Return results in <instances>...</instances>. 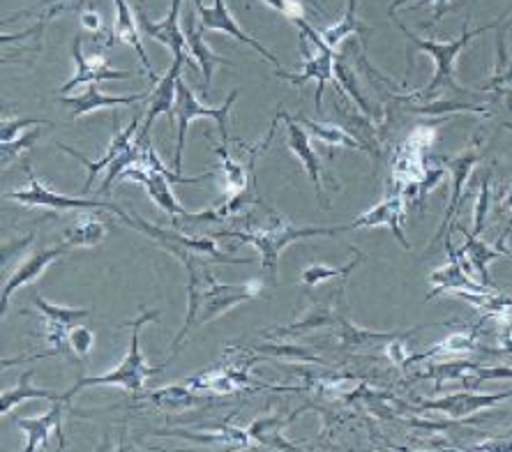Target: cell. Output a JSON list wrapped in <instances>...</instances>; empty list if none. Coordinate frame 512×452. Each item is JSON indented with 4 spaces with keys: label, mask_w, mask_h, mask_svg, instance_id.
<instances>
[{
    "label": "cell",
    "mask_w": 512,
    "mask_h": 452,
    "mask_svg": "<svg viewBox=\"0 0 512 452\" xmlns=\"http://www.w3.org/2000/svg\"><path fill=\"white\" fill-rule=\"evenodd\" d=\"M280 418H261V420H254V423L247 427V432H250L252 439L256 443H261V446H268V448H280V450H296L298 446H293L284 439V436L277 432L280 429Z\"/></svg>",
    "instance_id": "obj_35"
},
{
    "label": "cell",
    "mask_w": 512,
    "mask_h": 452,
    "mask_svg": "<svg viewBox=\"0 0 512 452\" xmlns=\"http://www.w3.org/2000/svg\"><path fill=\"white\" fill-rule=\"evenodd\" d=\"M399 30L406 35V40H409V49H406V54H409V60L413 56V51H423V54H429L434 60L436 70H434V77L429 84L423 88V90H416V93L411 95V100L416 102H432L436 93H441V90H453V93L457 95H466L469 90H464L462 86L457 84L455 79V60L457 56L462 54V49L469 44L473 37L483 35L485 30L489 28H496L499 26V21H494V24H487L483 28H478L476 33L469 28V19L464 21V30L462 35L457 37V40H450V42H434V40H425V37H420L416 33H411L409 28H406L404 24H397Z\"/></svg>",
    "instance_id": "obj_1"
},
{
    "label": "cell",
    "mask_w": 512,
    "mask_h": 452,
    "mask_svg": "<svg viewBox=\"0 0 512 452\" xmlns=\"http://www.w3.org/2000/svg\"><path fill=\"white\" fill-rule=\"evenodd\" d=\"M296 120L305 127L307 132H310V137H316L330 148H353V150H365V153H372V148L367 146V143H363L356 137H351L349 132L342 130V127L328 125V123H316V120H310L307 116H296Z\"/></svg>",
    "instance_id": "obj_28"
},
{
    "label": "cell",
    "mask_w": 512,
    "mask_h": 452,
    "mask_svg": "<svg viewBox=\"0 0 512 452\" xmlns=\"http://www.w3.org/2000/svg\"><path fill=\"white\" fill-rule=\"evenodd\" d=\"M238 97V90H231L227 100L220 109H213V107H206V104H201L197 100V95L192 93V88L185 84V79L180 77L178 79V95H176V123H178V139H176V157H173V171L183 169V150H185V134H187V127H190L192 120L197 118H210L217 123V130H220V137L224 146H229V113L233 102H236Z\"/></svg>",
    "instance_id": "obj_5"
},
{
    "label": "cell",
    "mask_w": 512,
    "mask_h": 452,
    "mask_svg": "<svg viewBox=\"0 0 512 452\" xmlns=\"http://www.w3.org/2000/svg\"><path fill=\"white\" fill-rule=\"evenodd\" d=\"M340 231H349V224L342 226H314V229H296L291 222L280 220L273 229H250V231H217L213 238H236L240 243H250L261 252V266L263 270H270L273 277L277 275V259L284 247L303 238L314 236H335Z\"/></svg>",
    "instance_id": "obj_3"
},
{
    "label": "cell",
    "mask_w": 512,
    "mask_h": 452,
    "mask_svg": "<svg viewBox=\"0 0 512 452\" xmlns=\"http://www.w3.org/2000/svg\"><path fill=\"white\" fill-rule=\"evenodd\" d=\"M185 63H187L185 58H173V63L167 70V74L160 77V81H157L155 88L150 90L148 116H146V123H143V127L139 130V137H137L141 143H150V130H153V123L162 116V113H167L171 123H176V111H173V109H176L180 70H183Z\"/></svg>",
    "instance_id": "obj_9"
},
{
    "label": "cell",
    "mask_w": 512,
    "mask_h": 452,
    "mask_svg": "<svg viewBox=\"0 0 512 452\" xmlns=\"http://www.w3.org/2000/svg\"><path fill=\"white\" fill-rule=\"evenodd\" d=\"M480 199H478V206H476V236L480 231L485 229V217H487V210H489V173H485L483 183H480Z\"/></svg>",
    "instance_id": "obj_42"
},
{
    "label": "cell",
    "mask_w": 512,
    "mask_h": 452,
    "mask_svg": "<svg viewBox=\"0 0 512 452\" xmlns=\"http://www.w3.org/2000/svg\"><path fill=\"white\" fill-rule=\"evenodd\" d=\"M146 399H150L157 409H164V411H180V409H190V406L208 404V399L194 395L187 386L157 388L153 393H146Z\"/></svg>",
    "instance_id": "obj_31"
},
{
    "label": "cell",
    "mask_w": 512,
    "mask_h": 452,
    "mask_svg": "<svg viewBox=\"0 0 512 452\" xmlns=\"http://www.w3.org/2000/svg\"><path fill=\"white\" fill-rule=\"evenodd\" d=\"M93 342H95V337H93V330H90V328L74 326L70 330V349L77 353L81 360L88 358V351L93 349Z\"/></svg>",
    "instance_id": "obj_40"
},
{
    "label": "cell",
    "mask_w": 512,
    "mask_h": 452,
    "mask_svg": "<svg viewBox=\"0 0 512 452\" xmlns=\"http://www.w3.org/2000/svg\"><path fill=\"white\" fill-rule=\"evenodd\" d=\"M406 3V0H395V3L393 5H390V17H395V12L399 10V7H402ZM427 3H432L434 5V14H432V21H429V28H432V26H436V24H439V21H441V17H443V14H446L448 10H450V7H453V0H427Z\"/></svg>",
    "instance_id": "obj_43"
},
{
    "label": "cell",
    "mask_w": 512,
    "mask_h": 452,
    "mask_svg": "<svg viewBox=\"0 0 512 452\" xmlns=\"http://www.w3.org/2000/svg\"><path fill=\"white\" fill-rule=\"evenodd\" d=\"M150 93H130V95H107L102 93L97 84H86V90L81 95H60L58 100L70 109V120H77L88 113H95L100 109H116V107H132V104L148 102Z\"/></svg>",
    "instance_id": "obj_13"
},
{
    "label": "cell",
    "mask_w": 512,
    "mask_h": 452,
    "mask_svg": "<svg viewBox=\"0 0 512 452\" xmlns=\"http://www.w3.org/2000/svg\"><path fill=\"white\" fill-rule=\"evenodd\" d=\"M402 213H404V197L402 194H395V197H390L386 201L376 203L374 208L367 210V213H363L360 217H356L349 224V231L353 229H376V226H390L395 233V238L402 243L404 250H409V240H406L404 231H402Z\"/></svg>",
    "instance_id": "obj_20"
},
{
    "label": "cell",
    "mask_w": 512,
    "mask_h": 452,
    "mask_svg": "<svg viewBox=\"0 0 512 452\" xmlns=\"http://www.w3.org/2000/svg\"><path fill=\"white\" fill-rule=\"evenodd\" d=\"M40 134H42V130H30L21 139L0 143V155H3V169H7L14 160H17V155L21 153V150H28L30 146H33V143L37 141V137H40Z\"/></svg>",
    "instance_id": "obj_38"
},
{
    "label": "cell",
    "mask_w": 512,
    "mask_h": 452,
    "mask_svg": "<svg viewBox=\"0 0 512 452\" xmlns=\"http://www.w3.org/2000/svg\"><path fill=\"white\" fill-rule=\"evenodd\" d=\"M356 5H358V0H349V5H346L344 17H342L340 21H337V24L319 30L321 37H323V42H326L330 49L340 47V44L346 40V37H351L353 33H360L363 37L367 35V28L358 21Z\"/></svg>",
    "instance_id": "obj_32"
},
{
    "label": "cell",
    "mask_w": 512,
    "mask_h": 452,
    "mask_svg": "<svg viewBox=\"0 0 512 452\" xmlns=\"http://www.w3.org/2000/svg\"><path fill=\"white\" fill-rule=\"evenodd\" d=\"M84 40H81V35H74V42H72V56H74V63H77V72H74V77L67 81V84L60 88V93L67 95L72 93L74 88L81 86V84H100V81H123V79H132L134 72L130 70H111L107 58L100 56V54H93V56H84Z\"/></svg>",
    "instance_id": "obj_10"
},
{
    "label": "cell",
    "mask_w": 512,
    "mask_h": 452,
    "mask_svg": "<svg viewBox=\"0 0 512 452\" xmlns=\"http://www.w3.org/2000/svg\"><path fill=\"white\" fill-rule=\"evenodd\" d=\"M164 436H178V439H187L194 443H220V446H229V448H252L254 439L250 436L247 429H236V427H222L220 432L213 429V432L206 434H192V432H157Z\"/></svg>",
    "instance_id": "obj_30"
},
{
    "label": "cell",
    "mask_w": 512,
    "mask_h": 452,
    "mask_svg": "<svg viewBox=\"0 0 512 452\" xmlns=\"http://www.w3.org/2000/svg\"><path fill=\"white\" fill-rule=\"evenodd\" d=\"M116 5V26H114V40L107 42V47H114L116 42H127L132 44L134 49H137V54L141 58L143 67H146V74L148 79L153 81V84H157L160 81V77H157L153 65H150V60L146 56V49H143V42H141V30H139V24H137V14H134L130 10V3L127 0H114Z\"/></svg>",
    "instance_id": "obj_22"
},
{
    "label": "cell",
    "mask_w": 512,
    "mask_h": 452,
    "mask_svg": "<svg viewBox=\"0 0 512 452\" xmlns=\"http://www.w3.org/2000/svg\"><path fill=\"white\" fill-rule=\"evenodd\" d=\"M280 118L286 123V139H289V150L298 157L300 162H303L307 176L312 178L316 199H319L321 208H330L326 194H323V169H321L319 155L314 153V146L310 141V132H307L296 118H291L289 113L282 111V109H280Z\"/></svg>",
    "instance_id": "obj_12"
},
{
    "label": "cell",
    "mask_w": 512,
    "mask_h": 452,
    "mask_svg": "<svg viewBox=\"0 0 512 452\" xmlns=\"http://www.w3.org/2000/svg\"><path fill=\"white\" fill-rule=\"evenodd\" d=\"M42 125H54V123H51V120H37V118H19V120L3 118V132H0V139H3V143L14 141L19 137V132L26 130V127H42Z\"/></svg>",
    "instance_id": "obj_39"
},
{
    "label": "cell",
    "mask_w": 512,
    "mask_h": 452,
    "mask_svg": "<svg viewBox=\"0 0 512 452\" xmlns=\"http://www.w3.org/2000/svg\"><path fill=\"white\" fill-rule=\"evenodd\" d=\"M457 229L466 236V245H464L462 252L469 256L473 270H476V273L480 275V282L489 286V284H492V282H489V270H487L489 263L496 261V259H512V252L499 250L496 245H489V243H485V240H478L476 233L466 231L464 226H457Z\"/></svg>",
    "instance_id": "obj_27"
},
{
    "label": "cell",
    "mask_w": 512,
    "mask_h": 452,
    "mask_svg": "<svg viewBox=\"0 0 512 452\" xmlns=\"http://www.w3.org/2000/svg\"><path fill=\"white\" fill-rule=\"evenodd\" d=\"M510 24H512V19H510Z\"/></svg>",
    "instance_id": "obj_47"
},
{
    "label": "cell",
    "mask_w": 512,
    "mask_h": 452,
    "mask_svg": "<svg viewBox=\"0 0 512 452\" xmlns=\"http://www.w3.org/2000/svg\"><path fill=\"white\" fill-rule=\"evenodd\" d=\"M63 399L54 402V406L47 413L37 418H17L14 425L19 429H24L28 434V443H26V452H35V450H47L49 448V436L51 429L58 432V441L60 448H65V436H63V411H65Z\"/></svg>",
    "instance_id": "obj_17"
},
{
    "label": "cell",
    "mask_w": 512,
    "mask_h": 452,
    "mask_svg": "<svg viewBox=\"0 0 512 452\" xmlns=\"http://www.w3.org/2000/svg\"><path fill=\"white\" fill-rule=\"evenodd\" d=\"M141 146H143V143L137 139V141L132 143L130 148L125 150L123 155L118 157V160H116L114 164H111L109 171H107V178H104V183H102V187H100V194H109V192H111V185H114V180L123 176V171L130 169L132 164L141 162L143 153H146V148H143V153H141ZM146 146H148V143H146Z\"/></svg>",
    "instance_id": "obj_37"
},
{
    "label": "cell",
    "mask_w": 512,
    "mask_h": 452,
    "mask_svg": "<svg viewBox=\"0 0 512 452\" xmlns=\"http://www.w3.org/2000/svg\"><path fill=\"white\" fill-rule=\"evenodd\" d=\"M33 305L47 319V342L56 353H63L65 346L70 344V330L74 323L93 314V310H70V307L51 305L40 296L33 298Z\"/></svg>",
    "instance_id": "obj_16"
},
{
    "label": "cell",
    "mask_w": 512,
    "mask_h": 452,
    "mask_svg": "<svg viewBox=\"0 0 512 452\" xmlns=\"http://www.w3.org/2000/svg\"><path fill=\"white\" fill-rule=\"evenodd\" d=\"M296 26L300 28V51H303V74H286L277 72V77L289 81L293 86H305L307 81H316V111L323 109V90L326 84L335 77V49H330L319 30H314L305 19H298Z\"/></svg>",
    "instance_id": "obj_4"
},
{
    "label": "cell",
    "mask_w": 512,
    "mask_h": 452,
    "mask_svg": "<svg viewBox=\"0 0 512 452\" xmlns=\"http://www.w3.org/2000/svg\"><path fill=\"white\" fill-rule=\"evenodd\" d=\"M139 134V118H132V123L125 127V130H118L116 134H114V139H111V146H109V153L102 157L100 162H88L84 155L79 153V150H74V148H70V146H65V143H56V146L63 150V153H67V155H72V157H77V160L84 164V167L88 169V178H86V183H84V194H88L90 190H93V180H95V176L100 171H104V169H109L111 164H114L120 155L125 153L127 148L132 146L134 143V137H137Z\"/></svg>",
    "instance_id": "obj_18"
},
{
    "label": "cell",
    "mask_w": 512,
    "mask_h": 452,
    "mask_svg": "<svg viewBox=\"0 0 512 452\" xmlns=\"http://www.w3.org/2000/svg\"><path fill=\"white\" fill-rule=\"evenodd\" d=\"M148 321H160V312H146V314H141L137 321L127 323V326L132 328V342H130V351H127L123 363L111 369L109 374L86 376V379H79L77 386L65 393V402L70 404L74 395L81 393L84 388H93V386H120L123 390H130V393H141L143 381H146L148 376L160 374L162 369L167 367V363H162L160 367H148L146 360H143V353L139 351V330L143 323H148Z\"/></svg>",
    "instance_id": "obj_2"
},
{
    "label": "cell",
    "mask_w": 512,
    "mask_h": 452,
    "mask_svg": "<svg viewBox=\"0 0 512 452\" xmlns=\"http://www.w3.org/2000/svg\"><path fill=\"white\" fill-rule=\"evenodd\" d=\"M429 280H432L434 289H432V293H429V296H427V300H432L434 296H441V293L448 291V289H459V293H462L464 298H469L471 303H478V305L485 303V300H487L485 296H489L487 286H485V284L471 282L469 277L464 275V270L457 266L455 259L450 261L448 266L434 270Z\"/></svg>",
    "instance_id": "obj_21"
},
{
    "label": "cell",
    "mask_w": 512,
    "mask_h": 452,
    "mask_svg": "<svg viewBox=\"0 0 512 452\" xmlns=\"http://www.w3.org/2000/svg\"><path fill=\"white\" fill-rule=\"evenodd\" d=\"M250 379H247V365H231V367H217V369H208L199 376H190L187 379V386L192 388H203V390H213V393L220 395H229L236 393V390L245 388Z\"/></svg>",
    "instance_id": "obj_23"
},
{
    "label": "cell",
    "mask_w": 512,
    "mask_h": 452,
    "mask_svg": "<svg viewBox=\"0 0 512 452\" xmlns=\"http://www.w3.org/2000/svg\"><path fill=\"white\" fill-rule=\"evenodd\" d=\"M194 10L199 12L203 30H220V33H227L231 37H236L238 42H243V44H247V47H252L256 54H261L263 58L268 60V63L280 67V60H277L275 54H270V51L263 47V44L256 40V37H250L243 28H240V24L236 21V17H233V14L229 12V7H227V3H224V0H215L213 7L203 5L201 0H194Z\"/></svg>",
    "instance_id": "obj_11"
},
{
    "label": "cell",
    "mask_w": 512,
    "mask_h": 452,
    "mask_svg": "<svg viewBox=\"0 0 512 452\" xmlns=\"http://www.w3.org/2000/svg\"><path fill=\"white\" fill-rule=\"evenodd\" d=\"M261 293V282H247V284H222L217 282L210 270L206 273V286L201 293V314H199V326L208 323L215 316L227 314L231 307H236L245 300H252Z\"/></svg>",
    "instance_id": "obj_7"
},
{
    "label": "cell",
    "mask_w": 512,
    "mask_h": 452,
    "mask_svg": "<svg viewBox=\"0 0 512 452\" xmlns=\"http://www.w3.org/2000/svg\"><path fill=\"white\" fill-rule=\"evenodd\" d=\"M473 349V342H471V337H466V335H453V337H448L446 342H441V344H436L432 351L429 353H439V351H471ZM427 353V356H429Z\"/></svg>",
    "instance_id": "obj_44"
},
{
    "label": "cell",
    "mask_w": 512,
    "mask_h": 452,
    "mask_svg": "<svg viewBox=\"0 0 512 452\" xmlns=\"http://www.w3.org/2000/svg\"><path fill=\"white\" fill-rule=\"evenodd\" d=\"M120 178H127V180H137V183H141L143 187H146L148 197L153 199L157 206H160L162 210H167V213L173 217V220H178V217H187V210L180 206V203L176 201V197H173L171 192V180L164 176L162 171H157L153 167H148V164L143 162H137L132 164L130 169L123 171V176Z\"/></svg>",
    "instance_id": "obj_14"
},
{
    "label": "cell",
    "mask_w": 512,
    "mask_h": 452,
    "mask_svg": "<svg viewBox=\"0 0 512 452\" xmlns=\"http://www.w3.org/2000/svg\"><path fill=\"white\" fill-rule=\"evenodd\" d=\"M215 153L222 157V173L224 183H227V199L229 197H240V194L250 192V173L243 167V164L236 162L229 153V146H217Z\"/></svg>",
    "instance_id": "obj_33"
},
{
    "label": "cell",
    "mask_w": 512,
    "mask_h": 452,
    "mask_svg": "<svg viewBox=\"0 0 512 452\" xmlns=\"http://www.w3.org/2000/svg\"><path fill=\"white\" fill-rule=\"evenodd\" d=\"M33 376H35V369H26V372L19 376L17 388L3 390V395H0V413H3V416H7V413H10L14 406L24 402V399H49V402H58V399H63L65 402V393L58 395V393H51V390L30 386V379H33Z\"/></svg>",
    "instance_id": "obj_29"
},
{
    "label": "cell",
    "mask_w": 512,
    "mask_h": 452,
    "mask_svg": "<svg viewBox=\"0 0 512 452\" xmlns=\"http://www.w3.org/2000/svg\"><path fill=\"white\" fill-rule=\"evenodd\" d=\"M363 259H365V254L356 250V259H353L349 266H344V268H328V266H323V263H314V266H307L303 273H300V282H303L305 286H316L326 280H333V277H349L351 270L356 268Z\"/></svg>",
    "instance_id": "obj_36"
},
{
    "label": "cell",
    "mask_w": 512,
    "mask_h": 452,
    "mask_svg": "<svg viewBox=\"0 0 512 452\" xmlns=\"http://www.w3.org/2000/svg\"><path fill=\"white\" fill-rule=\"evenodd\" d=\"M81 28L88 30V33H93V35H100L104 30V21L100 17V12L93 7V3H88L84 14H81Z\"/></svg>",
    "instance_id": "obj_45"
},
{
    "label": "cell",
    "mask_w": 512,
    "mask_h": 452,
    "mask_svg": "<svg viewBox=\"0 0 512 452\" xmlns=\"http://www.w3.org/2000/svg\"><path fill=\"white\" fill-rule=\"evenodd\" d=\"M499 210H501V213H508V224H506V231L501 233V238L496 240V247H499V250H506V240H508L510 231H512V187L506 194H503Z\"/></svg>",
    "instance_id": "obj_46"
},
{
    "label": "cell",
    "mask_w": 512,
    "mask_h": 452,
    "mask_svg": "<svg viewBox=\"0 0 512 452\" xmlns=\"http://www.w3.org/2000/svg\"><path fill=\"white\" fill-rule=\"evenodd\" d=\"M263 3H266L268 7H273L275 12L284 14L291 24H296L298 19H305V14H307L303 0H263Z\"/></svg>",
    "instance_id": "obj_41"
},
{
    "label": "cell",
    "mask_w": 512,
    "mask_h": 452,
    "mask_svg": "<svg viewBox=\"0 0 512 452\" xmlns=\"http://www.w3.org/2000/svg\"><path fill=\"white\" fill-rule=\"evenodd\" d=\"M67 250H72L70 245L63 243L54 247V250H47V252H40L35 256H28V259L21 263V266L14 270V273L10 277H5V284H3V298H0V312H3V316L7 314V305H10V298L12 293L21 289L24 284H30L35 282L37 277H40L44 273V268L49 266V263H54L58 256H63Z\"/></svg>",
    "instance_id": "obj_19"
},
{
    "label": "cell",
    "mask_w": 512,
    "mask_h": 452,
    "mask_svg": "<svg viewBox=\"0 0 512 452\" xmlns=\"http://www.w3.org/2000/svg\"><path fill=\"white\" fill-rule=\"evenodd\" d=\"M480 162V150H478V141L476 146H469L464 150V153H459L457 157L448 162V171L453 173V194H450V201H448V210H446V217H443V224L439 226V231H436V236L432 240V247L429 250H434L436 245H439V240H443V236L448 233V226L453 224V217L462 206V192H464V185L466 180H469L471 171L476 169V164Z\"/></svg>",
    "instance_id": "obj_15"
},
{
    "label": "cell",
    "mask_w": 512,
    "mask_h": 452,
    "mask_svg": "<svg viewBox=\"0 0 512 452\" xmlns=\"http://www.w3.org/2000/svg\"><path fill=\"white\" fill-rule=\"evenodd\" d=\"M508 397H512V393H499V395L462 393V395H450L446 399H436V402H425L423 409L443 411V413H448L450 418H464L473 411H480V409H485V406L503 402V399H508Z\"/></svg>",
    "instance_id": "obj_25"
},
{
    "label": "cell",
    "mask_w": 512,
    "mask_h": 452,
    "mask_svg": "<svg viewBox=\"0 0 512 452\" xmlns=\"http://www.w3.org/2000/svg\"><path fill=\"white\" fill-rule=\"evenodd\" d=\"M180 3H183V0H171L169 14L162 21L148 19L146 10H143V0H139V7L134 14H137L141 35H146L155 42H162L164 47L171 49L173 58H185L187 63H190L192 54L190 47H187V37L183 35V30H180Z\"/></svg>",
    "instance_id": "obj_8"
},
{
    "label": "cell",
    "mask_w": 512,
    "mask_h": 452,
    "mask_svg": "<svg viewBox=\"0 0 512 452\" xmlns=\"http://www.w3.org/2000/svg\"><path fill=\"white\" fill-rule=\"evenodd\" d=\"M24 169L28 173V187H26V190H21V192L5 194V199L19 201V203H24V206H30V208H37V206H44V208H51V210H93V208H102V210H111V213H116L118 217L125 213L123 208H118L116 203H109V201L74 199V197H65V194H58L54 190H49V185H44L35 178V173L30 171L28 162L24 164Z\"/></svg>",
    "instance_id": "obj_6"
},
{
    "label": "cell",
    "mask_w": 512,
    "mask_h": 452,
    "mask_svg": "<svg viewBox=\"0 0 512 452\" xmlns=\"http://www.w3.org/2000/svg\"><path fill=\"white\" fill-rule=\"evenodd\" d=\"M510 24L499 28V35H496V67L492 79L487 81L483 90H494L496 97L506 100L508 109L512 113V60L508 58V49H506V30Z\"/></svg>",
    "instance_id": "obj_26"
},
{
    "label": "cell",
    "mask_w": 512,
    "mask_h": 452,
    "mask_svg": "<svg viewBox=\"0 0 512 452\" xmlns=\"http://www.w3.org/2000/svg\"><path fill=\"white\" fill-rule=\"evenodd\" d=\"M107 236V226L97 217H84L72 229L65 231V243L70 247H95Z\"/></svg>",
    "instance_id": "obj_34"
},
{
    "label": "cell",
    "mask_w": 512,
    "mask_h": 452,
    "mask_svg": "<svg viewBox=\"0 0 512 452\" xmlns=\"http://www.w3.org/2000/svg\"><path fill=\"white\" fill-rule=\"evenodd\" d=\"M187 47H190V54L197 60V67L201 70V77H203V90L208 93L210 88V81H213V74H215V67L217 65H227L233 67L231 60H227L224 56H217L213 49L208 47L206 42H203V28L194 24V17L190 14L187 17Z\"/></svg>",
    "instance_id": "obj_24"
}]
</instances>
